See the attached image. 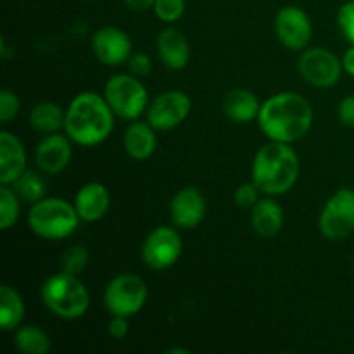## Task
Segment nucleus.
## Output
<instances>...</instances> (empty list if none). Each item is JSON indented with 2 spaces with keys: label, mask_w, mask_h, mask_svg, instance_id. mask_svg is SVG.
<instances>
[{
  "label": "nucleus",
  "mask_w": 354,
  "mask_h": 354,
  "mask_svg": "<svg viewBox=\"0 0 354 354\" xmlns=\"http://www.w3.org/2000/svg\"><path fill=\"white\" fill-rule=\"evenodd\" d=\"M258 123L270 140L292 144L310 131L313 109L299 93H277L261 104Z\"/></svg>",
  "instance_id": "obj_1"
},
{
  "label": "nucleus",
  "mask_w": 354,
  "mask_h": 354,
  "mask_svg": "<svg viewBox=\"0 0 354 354\" xmlns=\"http://www.w3.org/2000/svg\"><path fill=\"white\" fill-rule=\"evenodd\" d=\"M114 128V113L104 97L93 92L76 95L66 111L64 130L75 144L93 147L106 140Z\"/></svg>",
  "instance_id": "obj_2"
},
{
  "label": "nucleus",
  "mask_w": 354,
  "mask_h": 354,
  "mask_svg": "<svg viewBox=\"0 0 354 354\" xmlns=\"http://www.w3.org/2000/svg\"><path fill=\"white\" fill-rule=\"evenodd\" d=\"M299 176V158L290 144L272 140L263 145L252 161V182L266 196L289 192Z\"/></svg>",
  "instance_id": "obj_3"
},
{
  "label": "nucleus",
  "mask_w": 354,
  "mask_h": 354,
  "mask_svg": "<svg viewBox=\"0 0 354 354\" xmlns=\"http://www.w3.org/2000/svg\"><path fill=\"white\" fill-rule=\"evenodd\" d=\"M40 294L47 310L62 320H76L90 306V294L85 283L71 273L61 272L48 277Z\"/></svg>",
  "instance_id": "obj_4"
},
{
  "label": "nucleus",
  "mask_w": 354,
  "mask_h": 354,
  "mask_svg": "<svg viewBox=\"0 0 354 354\" xmlns=\"http://www.w3.org/2000/svg\"><path fill=\"white\" fill-rule=\"evenodd\" d=\"M28 221L38 237L59 241L69 237L78 228L82 218L75 204H69L68 201L59 197H44L38 203L31 204Z\"/></svg>",
  "instance_id": "obj_5"
},
{
  "label": "nucleus",
  "mask_w": 354,
  "mask_h": 354,
  "mask_svg": "<svg viewBox=\"0 0 354 354\" xmlns=\"http://www.w3.org/2000/svg\"><path fill=\"white\" fill-rule=\"evenodd\" d=\"M104 99L114 116L128 121H135L149 107L147 88L135 75H116L107 80Z\"/></svg>",
  "instance_id": "obj_6"
},
{
  "label": "nucleus",
  "mask_w": 354,
  "mask_h": 354,
  "mask_svg": "<svg viewBox=\"0 0 354 354\" xmlns=\"http://www.w3.org/2000/svg\"><path fill=\"white\" fill-rule=\"evenodd\" d=\"M147 301V286L144 280L131 273L116 277L104 290V306L111 317H133Z\"/></svg>",
  "instance_id": "obj_7"
},
{
  "label": "nucleus",
  "mask_w": 354,
  "mask_h": 354,
  "mask_svg": "<svg viewBox=\"0 0 354 354\" xmlns=\"http://www.w3.org/2000/svg\"><path fill=\"white\" fill-rule=\"evenodd\" d=\"M320 232L328 241H342L354 232V190L341 189L320 214Z\"/></svg>",
  "instance_id": "obj_8"
},
{
  "label": "nucleus",
  "mask_w": 354,
  "mask_h": 354,
  "mask_svg": "<svg viewBox=\"0 0 354 354\" xmlns=\"http://www.w3.org/2000/svg\"><path fill=\"white\" fill-rule=\"evenodd\" d=\"M182 237L171 227H158L145 237L142 258L151 270L161 272L178 261L182 254Z\"/></svg>",
  "instance_id": "obj_9"
},
{
  "label": "nucleus",
  "mask_w": 354,
  "mask_h": 354,
  "mask_svg": "<svg viewBox=\"0 0 354 354\" xmlns=\"http://www.w3.org/2000/svg\"><path fill=\"white\" fill-rule=\"evenodd\" d=\"M299 73L308 83L320 88H328L339 82L342 73V61L324 47L308 48L299 57Z\"/></svg>",
  "instance_id": "obj_10"
},
{
  "label": "nucleus",
  "mask_w": 354,
  "mask_h": 354,
  "mask_svg": "<svg viewBox=\"0 0 354 354\" xmlns=\"http://www.w3.org/2000/svg\"><path fill=\"white\" fill-rule=\"evenodd\" d=\"M192 100L185 92L169 90L156 97L147 107V121L156 130H173L187 120Z\"/></svg>",
  "instance_id": "obj_11"
},
{
  "label": "nucleus",
  "mask_w": 354,
  "mask_h": 354,
  "mask_svg": "<svg viewBox=\"0 0 354 354\" xmlns=\"http://www.w3.org/2000/svg\"><path fill=\"white\" fill-rule=\"evenodd\" d=\"M275 31L279 40L290 50H303L308 47L313 35V26L303 9L287 6L279 10L275 19Z\"/></svg>",
  "instance_id": "obj_12"
},
{
  "label": "nucleus",
  "mask_w": 354,
  "mask_h": 354,
  "mask_svg": "<svg viewBox=\"0 0 354 354\" xmlns=\"http://www.w3.org/2000/svg\"><path fill=\"white\" fill-rule=\"evenodd\" d=\"M92 50L102 64L120 66L130 59L131 41L120 28L106 26L93 33Z\"/></svg>",
  "instance_id": "obj_13"
},
{
  "label": "nucleus",
  "mask_w": 354,
  "mask_h": 354,
  "mask_svg": "<svg viewBox=\"0 0 354 354\" xmlns=\"http://www.w3.org/2000/svg\"><path fill=\"white\" fill-rule=\"evenodd\" d=\"M169 214L176 228H194L206 216V199L196 187H185L175 194Z\"/></svg>",
  "instance_id": "obj_14"
},
{
  "label": "nucleus",
  "mask_w": 354,
  "mask_h": 354,
  "mask_svg": "<svg viewBox=\"0 0 354 354\" xmlns=\"http://www.w3.org/2000/svg\"><path fill=\"white\" fill-rule=\"evenodd\" d=\"M69 137L59 133H50L38 144L35 152V161L37 166L47 175H57L71 161V144Z\"/></svg>",
  "instance_id": "obj_15"
},
{
  "label": "nucleus",
  "mask_w": 354,
  "mask_h": 354,
  "mask_svg": "<svg viewBox=\"0 0 354 354\" xmlns=\"http://www.w3.org/2000/svg\"><path fill=\"white\" fill-rule=\"evenodd\" d=\"M26 171V152L19 138L10 131H0V183L9 185Z\"/></svg>",
  "instance_id": "obj_16"
},
{
  "label": "nucleus",
  "mask_w": 354,
  "mask_h": 354,
  "mask_svg": "<svg viewBox=\"0 0 354 354\" xmlns=\"http://www.w3.org/2000/svg\"><path fill=\"white\" fill-rule=\"evenodd\" d=\"M111 194L106 185L99 182H90L78 190L75 197V207L82 221L93 223L99 221L109 211Z\"/></svg>",
  "instance_id": "obj_17"
},
{
  "label": "nucleus",
  "mask_w": 354,
  "mask_h": 354,
  "mask_svg": "<svg viewBox=\"0 0 354 354\" xmlns=\"http://www.w3.org/2000/svg\"><path fill=\"white\" fill-rule=\"evenodd\" d=\"M158 52L165 66L175 71L187 68L190 61L189 41L175 28H166L161 31L158 38Z\"/></svg>",
  "instance_id": "obj_18"
},
{
  "label": "nucleus",
  "mask_w": 354,
  "mask_h": 354,
  "mask_svg": "<svg viewBox=\"0 0 354 354\" xmlns=\"http://www.w3.org/2000/svg\"><path fill=\"white\" fill-rule=\"evenodd\" d=\"M251 225L259 237L272 239L283 227V211L273 199H259L251 207Z\"/></svg>",
  "instance_id": "obj_19"
},
{
  "label": "nucleus",
  "mask_w": 354,
  "mask_h": 354,
  "mask_svg": "<svg viewBox=\"0 0 354 354\" xmlns=\"http://www.w3.org/2000/svg\"><path fill=\"white\" fill-rule=\"evenodd\" d=\"M223 111L234 123H249L252 120H258L261 104L251 90L235 88L230 90L225 97Z\"/></svg>",
  "instance_id": "obj_20"
},
{
  "label": "nucleus",
  "mask_w": 354,
  "mask_h": 354,
  "mask_svg": "<svg viewBox=\"0 0 354 354\" xmlns=\"http://www.w3.org/2000/svg\"><path fill=\"white\" fill-rule=\"evenodd\" d=\"M156 128L151 123L144 121H133L124 133V149L128 156L137 161H145L151 158L156 151Z\"/></svg>",
  "instance_id": "obj_21"
},
{
  "label": "nucleus",
  "mask_w": 354,
  "mask_h": 354,
  "mask_svg": "<svg viewBox=\"0 0 354 354\" xmlns=\"http://www.w3.org/2000/svg\"><path fill=\"white\" fill-rule=\"evenodd\" d=\"M66 113H62L61 107L55 102H38L30 113V124L35 131L44 135L57 133L61 128H64Z\"/></svg>",
  "instance_id": "obj_22"
},
{
  "label": "nucleus",
  "mask_w": 354,
  "mask_h": 354,
  "mask_svg": "<svg viewBox=\"0 0 354 354\" xmlns=\"http://www.w3.org/2000/svg\"><path fill=\"white\" fill-rule=\"evenodd\" d=\"M24 320V303L16 289L10 286L0 287V328L10 332Z\"/></svg>",
  "instance_id": "obj_23"
},
{
  "label": "nucleus",
  "mask_w": 354,
  "mask_h": 354,
  "mask_svg": "<svg viewBox=\"0 0 354 354\" xmlns=\"http://www.w3.org/2000/svg\"><path fill=\"white\" fill-rule=\"evenodd\" d=\"M16 346L24 354H47L52 348L48 335L35 325H24L17 328Z\"/></svg>",
  "instance_id": "obj_24"
},
{
  "label": "nucleus",
  "mask_w": 354,
  "mask_h": 354,
  "mask_svg": "<svg viewBox=\"0 0 354 354\" xmlns=\"http://www.w3.org/2000/svg\"><path fill=\"white\" fill-rule=\"evenodd\" d=\"M14 190L19 199L26 203H38L45 196V182L35 171H24L19 178L14 182Z\"/></svg>",
  "instance_id": "obj_25"
},
{
  "label": "nucleus",
  "mask_w": 354,
  "mask_h": 354,
  "mask_svg": "<svg viewBox=\"0 0 354 354\" xmlns=\"http://www.w3.org/2000/svg\"><path fill=\"white\" fill-rule=\"evenodd\" d=\"M19 196L7 185L0 187V228L7 230L19 220Z\"/></svg>",
  "instance_id": "obj_26"
},
{
  "label": "nucleus",
  "mask_w": 354,
  "mask_h": 354,
  "mask_svg": "<svg viewBox=\"0 0 354 354\" xmlns=\"http://www.w3.org/2000/svg\"><path fill=\"white\" fill-rule=\"evenodd\" d=\"M88 263V251L83 245H69L62 254V272L80 275Z\"/></svg>",
  "instance_id": "obj_27"
},
{
  "label": "nucleus",
  "mask_w": 354,
  "mask_h": 354,
  "mask_svg": "<svg viewBox=\"0 0 354 354\" xmlns=\"http://www.w3.org/2000/svg\"><path fill=\"white\" fill-rule=\"evenodd\" d=\"M154 12L165 23H175L185 12V0H156Z\"/></svg>",
  "instance_id": "obj_28"
},
{
  "label": "nucleus",
  "mask_w": 354,
  "mask_h": 354,
  "mask_svg": "<svg viewBox=\"0 0 354 354\" xmlns=\"http://www.w3.org/2000/svg\"><path fill=\"white\" fill-rule=\"evenodd\" d=\"M19 107L21 104L16 93L10 92V90H2L0 92V123L6 124L10 120H14L19 113Z\"/></svg>",
  "instance_id": "obj_29"
},
{
  "label": "nucleus",
  "mask_w": 354,
  "mask_h": 354,
  "mask_svg": "<svg viewBox=\"0 0 354 354\" xmlns=\"http://www.w3.org/2000/svg\"><path fill=\"white\" fill-rule=\"evenodd\" d=\"M259 194H261V190H259V187L256 185L254 182L242 183V185L235 190L234 201L237 206L248 207L249 209V207H252L259 201Z\"/></svg>",
  "instance_id": "obj_30"
},
{
  "label": "nucleus",
  "mask_w": 354,
  "mask_h": 354,
  "mask_svg": "<svg viewBox=\"0 0 354 354\" xmlns=\"http://www.w3.org/2000/svg\"><path fill=\"white\" fill-rule=\"evenodd\" d=\"M337 21L342 35L348 38L349 44L354 45V0H349L339 9Z\"/></svg>",
  "instance_id": "obj_31"
},
{
  "label": "nucleus",
  "mask_w": 354,
  "mask_h": 354,
  "mask_svg": "<svg viewBox=\"0 0 354 354\" xmlns=\"http://www.w3.org/2000/svg\"><path fill=\"white\" fill-rule=\"evenodd\" d=\"M128 66H130V71L131 75L135 76H147L149 73L152 71V62L149 59L147 54H142V52H137V54L130 55L128 59Z\"/></svg>",
  "instance_id": "obj_32"
},
{
  "label": "nucleus",
  "mask_w": 354,
  "mask_h": 354,
  "mask_svg": "<svg viewBox=\"0 0 354 354\" xmlns=\"http://www.w3.org/2000/svg\"><path fill=\"white\" fill-rule=\"evenodd\" d=\"M339 120L348 127H354V95L346 97L339 104Z\"/></svg>",
  "instance_id": "obj_33"
},
{
  "label": "nucleus",
  "mask_w": 354,
  "mask_h": 354,
  "mask_svg": "<svg viewBox=\"0 0 354 354\" xmlns=\"http://www.w3.org/2000/svg\"><path fill=\"white\" fill-rule=\"evenodd\" d=\"M107 330H109L111 337L123 339L128 334V318L127 317H116L113 315L111 322L107 324Z\"/></svg>",
  "instance_id": "obj_34"
},
{
  "label": "nucleus",
  "mask_w": 354,
  "mask_h": 354,
  "mask_svg": "<svg viewBox=\"0 0 354 354\" xmlns=\"http://www.w3.org/2000/svg\"><path fill=\"white\" fill-rule=\"evenodd\" d=\"M128 9L131 10H147L154 7L156 0H123Z\"/></svg>",
  "instance_id": "obj_35"
},
{
  "label": "nucleus",
  "mask_w": 354,
  "mask_h": 354,
  "mask_svg": "<svg viewBox=\"0 0 354 354\" xmlns=\"http://www.w3.org/2000/svg\"><path fill=\"white\" fill-rule=\"evenodd\" d=\"M342 68H344V71L348 75L354 76V45H351V48L346 50L344 57H342Z\"/></svg>",
  "instance_id": "obj_36"
},
{
  "label": "nucleus",
  "mask_w": 354,
  "mask_h": 354,
  "mask_svg": "<svg viewBox=\"0 0 354 354\" xmlns=\"http://www.w3.org/2000/svg\"><path fill=\"white\" fill-rule=\"evenodd\" d=\"M169 353H189V351H187V349H171Z\"/></svg>",
  "instance_id": "obj_37"
},
{
  "label": "nucleus",
  "mask_w": 354,
  "mask_h": 354,
  "mask_svg": "<svg viewBox=\"0 0 354 354\" xmlns=\"http://www.w3.org/2000/svg\"><path fill=\"white\" fill-rule=\"evenodd\" d=\"M353 266H354V259H353Z\"/></svg>",
  "instance_id": "obj_38"
}]
</instances>
